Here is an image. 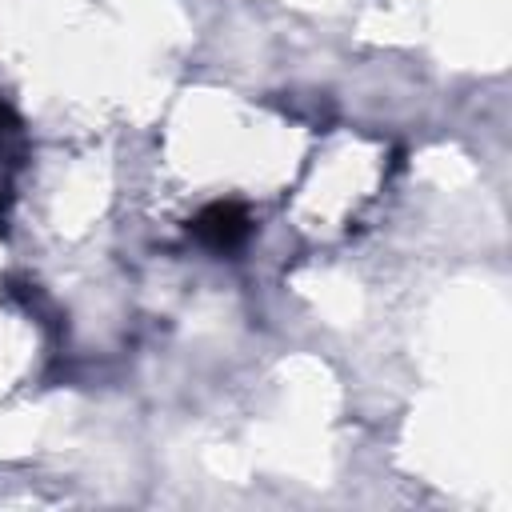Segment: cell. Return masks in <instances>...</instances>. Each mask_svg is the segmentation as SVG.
<instances>
[{
  "label": "cell",
  "instance_id": "cell-1",
  "mask_svg": "<svg viewBox=\"0 0 512 512\" xmlns=\"http://www.w3.org/2000/svg\"><path fill=\"white\" fill-rule=\"evenodd\" d=\"M192 232H196V240H200L204 248H212V252H232V248H240V244L248 240L252 220H248V212H244L236 200H216V204H208V208L196 216Z\"/></svg>",
  "mask_w": 512,
  "mask_h": 512
}]
</instances>
